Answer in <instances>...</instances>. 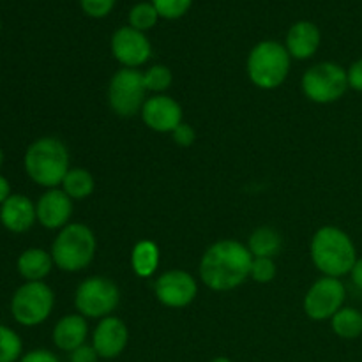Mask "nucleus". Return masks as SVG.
<instances>
[{
  "mask_svg": "<svg viewBox=\"0 0 362 362\" xmlns=\"http://www.w3.org/2000/svg\"><path fill=\"white\" fill-rule=\"evenodd\" d=\"M253 255L237 240H218L204 253L200 278L211 290L228 292L243 285L251 274Z\"/></svg>",
  "mask_w": 362,
  "mask_h": 362,
  "instance_id": "nucleus-1",
  "label": "nucleus"
},
{
  "mask_svg": "<svg viewBox=\"0 0 362 362\" xmlns=\"http://www.w3.org/2000/svg\"><path fill=\"white\" fill-rule=\"evenodd\" d=\"M311 260L324 276L341 278L350 274L356 265V244L345 230L338 226H322L311 239Z\"/></svg>",
  "mask_w": 362,
  "mask_h": 362,
  "instance_id": "nucleus-2",
  "label": "nucleus"
},
{
  "mask_svg": "<svg viewBox=\"0 0 362 362\" xmlns=\"http://www.w3.org/2000/svg\"><path fill=\"white\" fill-rule=\"evenodd\" d=\"M27 175L37 186L55 189L69 172V151L59 138L45 136L28 145L23 158Z\"/></svg>",
  "mask_w": 362,
  "mask_h": 362,
  "instance_id": "nucleus-3",
  "label": "nucleus"
},
{
  "mask_svg": "<svg viewBox=\"0 0 362 362\" xmlns=\"http://www.w3.org/2000/svg\"><path fill=\"white\" fill-rule=\"evenodd\" d=\"M95 247H98L95 235L87 225L81 223L67 225L53 240V264L64 272L83 271L94 260Z\"/></svg>",
  "mask_w": 362,
  "mask_h": 362,
  "instance_id": "nucleus-4",
  "label": "nucleus"
},
{
  "mask_svg": "<svg viewBox=\"0 0 362 362\" xmlns=\"http://www.w3.org/2000/svg\"><path fill=\"white\" fill-rule=\"evenodd\" d=\"M290 53L278 41H262L247 57V76L264 90L278 88L290 71Z\"/></svg>",
  "mask_w": 362,
  "mask_h": 362,
  "instance_id": "nucleus-5",
  "label": "nucleus"
},
{
  "mask_svg": "<svg viewBox=\"0 0 362 362\" xmlns=\"http://www.w3.org/2000/svg\"><path fill=\"white\" fill-rule=\"evenodd\" d=\"M55 306L53 290L42 281H25L11 299V315L23 327H35L48 320Z\"/></svg>",
  "mask_w": 362,
  "mask_h": 362,
  "instance_id": "nucleus-6",
  "label": "nucleus"
},
{
  "mask_svg": "<svg viewBox=\"0 0 362 362\" xmlns=\"http://www.w3.org/2000/svg\"><path fill=\"white\" fill-rule=\"evenodd\" d=\"M346 69L334 62H320L304 73L303 92L310 101L329 105L345 95L349 90Z\"/></svg>",
  "mask_w": 362,
  "mask_h": 362,
  "instance_id": "nucleus-7",
  "label": "nucleus"
},
{
  "mask_svg": "<svg viewBox=\"0 0 362 362\" xmlns=\"http://www.w3.org/2000/svg\"><path fill=\"white\" fill-rule=\"evenodd\" d=\"M144 73L131 67L119 69L108 85V105L119 117H134L141 112L147 95Z\"/></svg>",
  "mask_w": 362,
  "mask_h": 362,
  "instance_id": "nucleus-8",
  "label": "nucleus"
},
{
  "mask_svg": "<svg viewBox=\"0 0 362 362\" xmlns=\"http://www.w3.org/2000/svg\"><path fill=\"white\" fill-rule=\"evenodd\" d=\"M120 292L115 283L108 278L94 276L87 278L76 290L74 306L81 317L106 318L112 317L113 310L119 306Z\"/></svg>",
  "mask_w": 362,
  "mask_h": 362,
  "instance_id": "nucleus-9",
  "label": "nucleus"
},
{
  "mask_svg": "<svg viewBox=\"0 0 362 362\" xmlns=\"http://www.w3.org/2000/svg\"><path fill=\"white\" fill-rule=\"evenodd\" d=\"M346 299V288L339 278L317 279L306 297H304V311L311 320H329L343 308Z\"/></svg>",
  "mask_w": 362,
  "mask_h": 362,
  "instance_id": "nucleus-10",
  "label": "nucleus"
},
{
  "mask_svg": "<svg viewBox=\"0 0 362 362\" xmlns=\"http://www.w3.org/2000/svg\"><path fill=\"white\" fill-rule=\"evenodd\" d=\"M156 297L166 308H186L197 299L198 285L186 271H168L156 281Z\"/></svg>",
  "mask_w": 362,
  "mask_h": 362,
  "instance_id": "nucleus-11",
  "label": "nucleus"
},
{
  "mask_svg": "<svg viewBox=\"0 0 362 362\" xmlns=\"http://www.w3.org/2000/svg\"><path fill=\"white\" fill-rule=\"evenodd\" d=\"M112 53L124 67H140L151 59L152 46L144 32L133 27H122L113 34Z\"/></svg>",
  "mask_w": 362,
  "mask_h": 362,
  "instance_id": "nucleus-12",
  "label": "nucleus"
},
{
  "mask_svg": "<svg viewBox=\"0 0 362 362\" xmlns=\"http://www.w3.org/2000/svg\"><path fill=\"white\" fill-rule=\"evenodd\" d=\"M141 119L158 133H173L182 124V106L165 94H156L145 101Z\"/></svg>",
  "mask_w": 362,
  "mask_h": 362,
  "instance_id": "nucleus-13",
  "label": "nucleus"
},
{
  "mask_svg": "<svg viewBox=\"0 0 362 362\" xmlns=\"http://www.w3.org/2000/svg\"><path fill=\"white\" fill-rule=\"evenodd\" d=\"M129 331L126 324L117 317H106L92 334V346L101 359H115L126 350Z\"/></svg>",
  "mask_w": 362,
  "mask_h": 362,
  "instance_id": "nucleus-14",
  "label": "nucleus"
},
{
  "mask_svg": "<svg viewBox=\"0 0 362 362\" xmlns=\"http://www.w3.org/2000/svg\"><path fill=\"white\" fill-rule=\"evenodd\" d=\"M37 221L48 230H62L73 214V200L62 189H48L35 204Z\"/></svg>",
  "mask_w": 362,
  "mask_h": 362,
  "instance_id": "nucleus-15",
  "label": "nucleus"
},
{
  "mask_svg": "<svg viewBox=\"0 0 362 362\" xmlns=\"http://www.w3.org/2000/svg\"><path fill=\"white\" fill-rule=\"evenodd\" d=\"M37 221L34 202L20 193H13L0 205V225L13 233H25Z\"/></svg>",
  "mask_w": 362,
  "mask_h": 362,
  "instance_id": "nucleus-16",
  "label": "nucleus"
},
{
  "mask_svg": "<svg viewBox=\"0 0 362 362\" xmlns=\"http://www.w3.org/2000/svg\"><path fill=\"white\" fill-rule=\"evenodd\" d=\"M322 34L311 21H297L286 34V49L290 57L297 60H306L313 57L320 48Z\"/></svg>",
  "mask_w": 362,
  "mask_h": 362,
  "instance_id": "nucleus-17",
  "label": "nucleus"
},
{
  "mask_svg": "<svg viewBox=\"0 0 362 362\" xmlns=\"http://www.w3.org/2000/svg\"><path fill=\"white\" fill-rule=\"evenodd\" d=\"M88 334V325L81 315H67L60 318L53 329V343L64 352H73L78 346L85 345Z\"/></svg>",
  "mask_w": 362,
  "mask_h": 362,
  "instance_id": "nucleus-18",
  "label": "nucleus"
},
{
  "mask_svg": "<svg viewBox=\"0 0 362 362\" xmlns=\"http://www.w3.org/2000/svg\"><path fill=\"white\" fill-rule=\"evenodd\" d=\"M52 253L41 247H28L18 257L16 269L25 281H42L53 269Z\"/></svg>",
  "mask_w": 362,
  "mask_h": 362,
  "instance_id": "nucleus-19",
  "label": "nucleus"
},
{
  "mask_svg": "<svg viewBox=\"0 0 362 362\" xmlns=\"http://www.w3.org/2000/svg\"><path fill=\"white\" fill-rule=\"evenodd\" d=\"M281 235L271 226H262L251 233L247 240V250L253 258H274L281 251Z\"/></svg>",
  "mask_w": 362,
  "mask_h": 362,
  "instance_id": "nucleus-20",
  "label": "nucleus"
},
{
  "mask_svg": "<svg viewBox=\"0 0 362 362\" xmlns=\"http://www.w3.org/2000/svg\"><path fill=\"white\" fill-rule=\"evenodd\" d=\"M131 265L140 278H148V276L154 274L159 265L158 246L152 240H140L134 246L133 255H131Z\"/></svg>",
  "mask_w": 362,
  "mask_h": 362,
  "instance_id": "nucleus-21",
  "label": "nucleus"
},
{
  "mask_svg": "<svg viewBox=\"0 0 362 362\" xmlns=\"http://www.w3.org/2000/svg\"><path fill=\"white\" fill-rule=\"evenodd\" d=\"M331 327L336 336L343 339H357L362 336V313L356 308L343 306L331 318Z\"/></svg>",
  "mask_w": 362,
  "mask_h": 362,
  "instance_id": "nucleus-22",
  "label": "nucleus"
},
{
  "mask_svg": "<svg viewBox=\"0 0 362 362\" xmlns=\"http://www.w3.org/2000/svg\"><path fill=\"white\" fill-rule=\"evenodd\" d=\"M94 177L83 168H71L62 180V191L71 200H83L94 193Z\"/></svg>",
  "mask_w": 362,
  "mask_h": 362,
  "instance_id": "nucleus-23",
  "label": "nucleus"
},
{
  "mask_svg": "<svg viewBox=\"0 0 362 362\" xmlns=\"http://www.w3.org/2000/svg\"><path fill=\"white\" fill-rule=\"evenodd\" d=\"M21 352H23V341L18 332L0 324V362L20 361Z\"/></svg>",
  "mask_w": 362,
  "mask_h": 362,
  "instance_id": "nucleus-24",
  "label": "nucleus"
},
{
  "mask_svg": "<svg viewBox=\"0 0 362 362\" xmlns=\"http://www.w3.org/2000/svg\"><path fill=\"white\" fill-rule=\"evenodd\" d=\"M159 20V13L151 2H141L131 9L129 13V27L136 28V30L145 32L148 28L154 27Z\"/></svg>",
  "mask_w": 362,
  "mask_h": 362,
  "instance_id": "nucleus-25",
  "label": "nucleus"
},
{
  "mask_svg": "<svg viewBox=\"0 0 362 362\" xmlns=\"http://www.w3.org/2000/svg\"><path fill=\"white\" fill-rule=\"evenodd\" d=\"M144 80L147 90L161 94L172 85V71L166 66H152L151 69L144 73Z\"/></svg>",
  "mask_w": 362,
  "mask_h": 362,
  "instance_id": "nucleus-26",
  "label": "nucleus"
},
{
  "mask_svg": "<svg viewBox=\"0 0 362 362\" xmlns=\"http://www.w3.org/2000/svg\"><path fill=\"white\" fill-rule=\"evenodd\" d=\"M151 4L159 13V18L177 20L189 11L193 0H151Z\"/></svg>",
  "mask_w": 362,
  "mask_h": 362,
  "instance_id": "nucleus-27",
  "label": "nucleus"
},
{
  "mask_svg": "<svg viewBox=\"0 0 362 362\" xmlns=\"http://www.w3.org/2000/svg\"><path fill=\"white\" fill-rule=\"evenodd\" d=\"M276 264L272 258H253L251 265V278L257 283H271L276 278Z\"/></svg>",
  "mask_w": 362,
  "mask_h": 362,
  "instance_id": "nucleus-28",
  "label": "nucleus"
},
{
  "mask_svg": "<svg viewBox=\"0 0 362 362\" xmlns=\"http://www.w3.org/2000/svg\"><path fill=\"white\" fill-rule=\"evenodd\" d=\"M81 9L92 18H105L112 13L115 0H80Z\"/></svg>",
  "mask_w": 362,
  "mask_h": 362,
  "instance_id": "nucleus-29",
  "label": "nucleus"
},
{
  "mask_svg": "<svg viewBox=\"0 0 362 362\" xmlns=\"http://www.w3.org/2000/svg\"><path fill=\"white\" fill-rule=\"evenodd\" d=\"M172 134H173V140H175V144L179 145V147H189V145H193L194 140H197V133H194L193 127H191L189 124H184V122L180 124Z\"/></svg>",
  "mask_w": 362,
  "mask_h": 362,
  "instance_id": "nucleus-30",
  "label": "nucleus"
},
{
  "mask_svg": "<svg viewBox=\"0 0 362 362\" xmlns=\"http://www.w3.org/2000/svg\"><path fill=\"white\" fill-rule=\"evenodd\" d=\"M98 352L92 345H81L73 350L69 356V362H98Z\"/></svg>",
  "mask_w": 362,
  "mask_h": 362,
  "instance_id": "nucleus-31",
  "label": "nucleus"
},
{
  "mask_svg": "<svg viewBox=\"0 0 362 362\" xmlns=\"http://www.w3.org/2000/svg\"><path fill=\"white\" fill-rule=\"evenodd\" d=\"M18 362H60L59 357L55 356L53 352L45 349H37V350H30L25 356H21V359Z\"/></svg>",
  "mask_w": 362,
  "mask_h": 362,
  "instance_id": "nucleus-32",
  "label": "nucleus"
},
{
  "mask_svg": "<svg viewBox=\"0 0 362 362\" xmlns=\"http://www.w3.org/2000/svg\"><path fill=\"white\" fill-rule=\"evenodd\" d=\"M346 78H349L350 88L362 92V59L356 60V62L346 69Z\"/></svg>",
  "mask_w": 362,
  "mask_h": 362,
  "instance_id": "nucleus-33",
  "label": "nucleus"
},
{
  "mask_svg": "<svg viewBox=\"0 0 362 362\" xmlns=\"http://www.w3.org/2000/svg\"><path fill=\"white\" fill-rule=\"evenodd\" d=\"M350 276H352L354 285L362 290V258H357L356 265H354L352 271H350Z\"/></svg>",
  "mask_w": 362,
  "mask_h": 362,
  "instance_id": "nucleus-34",
  "label": "nucleus"
},
{
  "mask_svg": "<svg viewBox=\"0 0 362 362\" xmlns=\"http://www.w3.org/2000/svg\"><path fill=\"white\" fill-rule=\"evenodd\" d=\"M11 184H9V180L6 179V177L4 175H0V205L4 204V202L7 200V198L11 197Z\"/></svg>",
  "mask_w": 362,
  "mask_h": 362,
  "instance_id": "nucleus-35",
  "label": "nucleus"
},
{
  "mask_svg": "<svg viewBox=\"0 0 362 362\" xmlns=\"http://www.w3.org/2000/svg\"><path fill=\"white\" fill-rule=\"evenodd\" d=\"M212 362H232L228 359V357H218V359H214Z\"/></svg>",
  "mask_w": 362,
  "mask_h": 362,
  "instance_id": "nucleus-36",
  "label": "nucleus"
},
{
  "mask_svg": "<svg viewBox=\"0 0 362 362\" xmlns=\"http://www.w3.org/2000/svg\"><path fill=\"white\" fill-rule=\"evenodd\" d=\"M4 159H6V156H4L2 147H0V168H2V165H4Z\"/></svg>",
  "mask_w": 362,
  "mask_h": 362,
  "instance_id": "nucleus-37",
  "label": "nucleus"
},
{
  "mask_svg": "<svg viewBox=\"0 0 362 362\" xmlns=\"http://www.w3.org/2000/svg\"><path fill=\"white\" fill-rule=\"evenodd\" d=\"M0 32H2V21H0Z\"/></svg>",
  "mask_w": 362,
  "mask_h": 362,
  "instance_id": "nucleus-38",
  "label": "nucleus"
}]
</instances>
